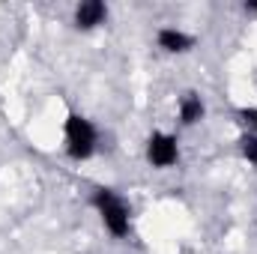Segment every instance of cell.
Segmentation results:
<instances>
[{"label": "cell", "instance_id": "cell-1", "mask_svg": "<svg viewBox=\"0 0 257 254\" xmlns=\"http://www.w3.org/2000/svg\"><path fill=\"white\" fill-rule=\"evenodd\" d=\"M90 203H93V209L99 212L102 227H105L111 236H117V239L128 236V230H132V209H128V203L117 194V191L114 189H96L93 197H90Z\"/></svg>", "mask_w": 257, "mask_h": 254}, {"label": "cell", "instance_id": "cell-2", "mask_svg": "<svg viewBox=\"0 0 257 254\" xmlns=\"http://www.w3.org/2000/svg\"><path fill=\"white\" fill-rule=\"evenodd\" d=\"M63 141H66V156L72 162H87L96 153L99 129L90 117H84L78 111H69V117L63 123Z\"/></svg>", "mask_w": 257, "mask_h": 254}, {"label": "cell", "instance_id": "cell-3", "mask_svg": "<svg viewBox=\"0 0 257 254\" xmlns=\"http://www.w3.org/2000/svg\"><path fill=\"white\" fill-rule=\"evenodd\" d=\"M144 156H147L150 168H156V171L174 168L180 162V141H177V135H171V132H153L147 138Z\"/></svg>", "mask_w": 257, "mask_h": 254}, {"label": "cell", "instance_id": "cell-4", "mask_svg": "<svg viewBox=\"0 0 257 254\" xmlns=\"http://www.w3.org/2000/svg\"><path fill=\"white\" fill-rule=\"evenodd\" d=\"M156 45L165 54H189L194 45H197V39H194L192 33H186L183 27H159Z\"/></svg>", "mask_w": 257, "mask_h": 254}, {"label": "cell", "instance_id": "cell-5", "mask_svg": "<svg viewBox=\"0 0 257 254\" xmlns=\"http://www.w3.org/2000/svg\"><path fill=\"white\" fill-rule=\"evenodd\" d=\"M75 27L78 30H96L99 24L108 21V6L102 0H81L75 6Z\"/></svg>", "mask_w": 257, "mask_h": 254}, {"label": "cell", "instance_id": "cell-6", "mask_svg": "<svg viewBox=\"0 0 257 254\" xmlns=\"http://www.w3.org/2000/svg\"><path fill=\"white\" fill-rule=\"evenodd\" d=\"M177 117H180V123L183 126H197L203 117H206V102L200 99V93H183L180 96V102H177Z\"/></svg>", "mask_w": 257, "mask_h": 254}, {"label": "cell", "instance_id": "cell-7", "mask_svg": "<svg viewBox=\"0 0 257 254\" xmlns=\"http://www.w3.org/2000/svg\"><path fill=\"white\" fill-rule=\"evenodd\" d=\"M239 156L242 162H248V168H257V135H242L239 138Z\"/></svg>", "mask_w": 257, "mask_h": 254}, {"label": "cell", "instance_id": "cell-8", "mask_svg": "<svg viewBox=\"0 0 257 254\" xmlns=\"http://www.w3.org/2000/svg\"><path fill=\"white\" fill-rule=\"evenodd\" d=\"M239 117L245 120V126L248 129H254L251 135H257V108H245V111H239Z\"/></svg>", "mask_w": 257, "mask_h": 254}, {"label": "cell", "instance_id": "cell-9", "mask_svg": "<svg viewBox=\"0 0 257 254\" xmlns=\"http://www.w3.org/2000/svg\"><path fill=\"white\" fill-rule=\"evenodd\" d=\"M245 9H248V12H254V15H257V0H251V3L245 6Z\"/></svg>", "mask_w": 257, "mask_h": 254}]
</instances>
